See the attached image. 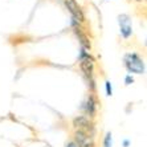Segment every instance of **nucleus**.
<instances>
[{
  "instance_id": "1",
  "label": "nucleus",
  "mask_w": 147,
  "mask_h": 147,
  "mask_svg": "<svg viewBox=\"0 0 147 147\" xmlns=\"http://www.w3.org/2000/svg\"><path fill=\"white\" fill-rule=\"evenodd\" d=\"M125 66L130 73H135V74L144 73V62L137 53H127L125 56Z\"/></svg>"
},
{
  "instance_id": "2",
  "label": "nucleus",
  "mask_w": 147,
  "mask_h": 147,
  "mask_svg": "<svg viewBox=\"0 0 147 147\" xmlns=\"http://www.w3.org/2000/svg\"><path fill=\"white\" fill-rule=\"evenodd\" d=\"M80 66H81V70L82 73L85 74V77L88 80H90V86L92 89L94 88L93 85V74H94V61L93 58L90 57L89 55H86L85 52L82 53L81 58H80Z\"/></svg>"
},
{
  "instance_id": "3",
  "label": "nucleus",
  "mask_w": 147,
  "mask_h": 147,
  "mask_svg": "<svg viewBox=\"0 0 147 147\" xmlns=\"http://www.w3.org/2000/svg\"><path fill=\"white\" fill-rule=\"evenodd\" d=\"M73 126H74L77 130L89 134L92 137L94 135V133H96V127H94L93 122L90 121V118H88V117H85V115H80V117H77V118H74V119H73Z\"/></svg>"
},
{
  "instance_id": "4",
  "label": "nucleus",
  "mask_w": 147,
  "mask_h": 147,
  "mask_svg": "<svg viewBox=\"0 0 147 147\" xmlns=\"http://www.w3.org/2000/svg\"><path fill=\"white\" fill-rule=\"evenodd\" d=\"M76 144L78 147H96V142H94V138L92 135L86 133H82L80 130H76L74 133V139Z\"/></svg>"
},
{
  "instance_id": "5",
  "label": "nucleus",
  "mask_w": 147,
  "mask_h": 147,
  "mask_svg": "<svg viewBox=\"0 0 147 147\" xmlns=\"http://www.w3.org/2000/svg\"><path fill=\"white\" fill-rule=\"evenodd\" d=\"M82 110H84V113H85V117H88V118H93V117L96 115L97 99L93 94H90V96L86 98V101L84 102V105H82Z\"/></svg>"
},
{
  "instance_id": "6",
  "label": "nucleus",
  "mask_w": 147,
  "mask_h": 147,
  "mask_svg": "<svg viewBox=\"0 0 147 147\" xmlns=\"http://www.w3.org/2000/svg\"><path fill=\"white\" fill-rule=\"evenodd\" d=\"M119 21V27H121V34L123 38H129L133 34V28H131V20L127 15H121L118 17Z\"/></svg>"
},
{
  "instance_id": "7",
  "label": "nucleus",
  "mask_w": 147,
  "mask_h": 147,
  "mask_svg": "<svg viewBox=\"0 0 147 147\" xmlns=\"http://www.w3.org/2000/svg\"><path fill=\"white\" fill-rule=\"evenodd\" d=\"M64 1H65V5L68 8V11L73 15V17H74L76 20L80 21V23H84L85 21V16L82 13L81 8L78 7V4L76 3L74 0H64Z\"/></svg>"
},
{
  "instance_id": "8",
  "label": "nucleus",
  "mask_w": 147,
  "mask_h": 147,
  "mask_svg": "<svg viewBox=\"0 0 147 147\" xmlns=\"http://www.w3.org/2000/svg\"><path fill=\"white\" fill-rule=\"evenodd\" d=\"M76 34L78 36L80 41H81V44L84 45V48H85V49H90V41H89V38H88L85 34L82 33L81 29H76Z\"/></svg>"
},
{
  "instance_id": "9",
  "label": "nucleus",
  "mask_w": 147,
  "mask_h": 147,
  "mask_svg": "<svg viewBox=\"0 0 147 147\" xmlns=\"http://www.w3.org/2000/svg\"><path fill=\"white\" fill-rule=\"evenodd\" d=\"M113 146V137H111V133H107L103 138V147H111Z\"/></svg>"
},
{
  "instance_id": "10",
  "label": "nucleus",
  "mask_w": 147,
  "mask_h": 147,
  "mask_svg": "<svg viewBox=\"0 0 147 147\" xmlns=\"http://www.w3.org/2000/svg\"><path fill=\"white\" fill-rule=\"evenodd\" d=\"M105 86H106V94L107 96H111V94H113V89H111V84H110V81L105 82Z\"/></svg>"
},
{
  "instance_id": "11",
  "label": "nucleus",
  "mask_w": 147,
  "mask_h": 147,
  "mask_svg": "<svg viewBox=\"0 0 147 147\" xmlns=\"http://www.w3.org/2000/svg\"><path fill=\"white\" fill-rule=\"evenodd\" d=\"M125 82H126V85H131L134 82V78L131 76H126V78H125Z\"/></svg>"
},
{
  "instance_id": "12",
  "label": "nucleus",
  "mask_w": 147,
  "mask_h": 147,
  "mask_svg": "<svg viewBox=\"0 0 147 147\" xmlns=\"http://www.w3.org/2000/svg\"><path fill=\"white\" fill-rule=\"evenodd\" d=\"M65 147H78V146L76 144V142H74V140H69L68 143L65 144Z\"/></svg>"
},
{
  "instance_id": "13",
  "label": "nucleus",
  "mask_w": 147,
  "mask_h": 147,
  "mask_svg": "<svg viewBox=\"0 0 147 147\" xmlns=\"http://www.w3.org/2000/svg\"><path fill=\"white\" fill-rule=\"evenodd\" d=\"M129 144H130V140H129V139L123 140V147H129Z\"/></svg>"
}]
</instances>
